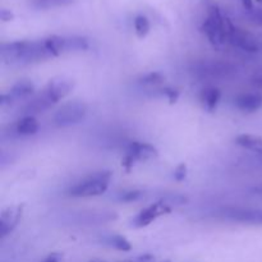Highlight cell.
<instances>
[{
    "label": "cell",
    "instance_id": "34",
    "mask_svg": "<svg viewBox=\"0 0 262 262\" xmlns=\"http://www.w3.org/2000/svg\"><path fill=\"white\" fill-rule=\"evenodd\" d=\"M118 262H135V260H122V261H118Z\"/></svg>",
    "mask_w": 262,
    "mask_h": 262
},
{
    "label": "cell",
    "instance_id": "32",
    "mask_svg": "<svg viewBox=\"0 0 262 262\" xmlns=\"http://www.w3.org/2000/svg\"><path fill=\"white\" fill-rule=\"evenodd\" d=\"M0 18H2L3 20H10L13 19V13L9 12V10L3 9L2 12H0Z\"/></svg>",
    "mask_w": 262,
    "mask_h": 262
},
{
    "label": "cell",
    "instance_id": "12",
    "mask_svg": "<svg viewBox=\"0 0 262 262\" xmlns=\"http://www.w3.org/2000/svg\"><path fill=\"white\" fill-rule=\"evenodd\" d=\"M38 129H40V123L36 119L35 115H25L15 124V132L19 136H23V137L36 135Z\"/></svg>",
    "mask_w": 262,
    "mask_h": 262
},
{
    "label": "cell",
    "instance_id": "33",
    "mask_svg": "<svg viewBox=\"0 0 262 262\" xmlns=\"http://www.w3.org/2000/svg\"><path fill=\"white\" fill-rule=\"evenodd\" d=\"M241 3H242L243 7H245L246 9L248 10V12H251V10L255 9V5H253V0H241Z\"/></svg>",
    "mask_w": 262,
    "mask_h": 262
},
{
    "label": "cell",
    "instance_id": "9",
    "mask_svg": "<svg viewBox=\"0 0 262 262\" xmlns=\"http://www.w3.org/2000/svg\"><path fill=\"white\" fill-rule=\"evenodd\" d=\"M129 156L137 161H148L154 160L159 156V150L154 145L147 142H140V141H135L130 142L127 147V152Z\"/></svg>",
    "mask_w": 262,
    "mask_h": 262
},
{
    "label": "cell",
    "instance_id": "14",
    "mask_svg": "<svg viewBox=\"0 0 262 262\" xmlns=\"http://www.w3.org/2000/svg\"><path fill=\"white\" fill-rule=\"evenodd\" d=\"M229 215L235 222L252 225H262V210H235L234 212Z\"/></svg>",
    "mask_w": 262,
    "mask_h": 262
},
{
    "label": "cell",
    "instance_id": "8",
    "mask_svg": "<svg viewBox=\"0 0 262 262\" xmlns=\"http://www.w3.org/2000/svg\"><path fill=\"white\" fill-rule=\"evenodd\" d=\"M25 205H13L3 210L0 214V237L5 238L22 219Z\"/></svg>",
    "mask_w": 262,
    "mask_h": 262
},
{
    "label": "cell",
    "instance_id": "37",
    "mask_svg": "<svg viewBox=\"0 0 262 262\" xmlns=\"http://www.w3.org/2000/svg\"><path fill=\"white\" fill-rule=\"evenodd\" d=\"M257 72H258V73H260V74H261V76H262V69H258V71H257Z\"/></svg>",
    "mask_w": 262,
    "mask_h": 262
},
{
    "label": "cell",
    "instance_id": "18",
    "mask_svg": "<svg viewBox=\"0 0 262 262\" xmlns=\"http://www.w3.org/2000/svg\"><path fill=\"white\" fill-rule=\"evenodd\" d=\"M105 243L109 247L114 248L117 251H122V252H129L132 250V243L127 239L125 237L120 234H110L105 238Z\"/></svg>",
    "mask_w": 262,
    "mask_h": 262
},
{
    "label": "cell",
    "instance_id": "11",
    "mask_svg": "<svg viewBox=\"0 0 262 262\" xmlns=\"http://www.w3.org/2000/svg\"><path fill=\"white\" fill-rule=\"evenodd\" d=\"M220 99H222V91L216 87H206L200 94V101H201L202 107L209 113H212L216 109Z\"/></svg>",
    "mask_w": 262,
    "mask_h": 262
},
{
    "label": "cell",
    "instance_id": "23",
    "mask_svg": "<svg viewBox=\"0 0 262 262\" xmlns=\"http://www.w3.org/2000/svg\"><path fill=\"white\" fill-rule=\"evenodd\" d=\"M187 173H188V168H187V164L181 163L176 169H174L173 177L177 182H183L187 178Z\"/></svg>",
    "mask_w": 262,
    "mask_h": 262
},
{
    "label": "cell",
    "instance_id": "36",
    "mask_svg": "<svg viewBox=\"0 0 262 262\" xmlns=\"http://www.w3.org/2000/svg\"><path fill=\"white\" fill-rule=\"evenodd\" d=\"M159 262H171L170 260H159Z\"/></svg>",
    "mask_w": 262,
    "mask_h": 262
},
{
    "label": "cell",
    "instance_id": "35",
    "mask_svg": "<svg viewBox=\"0 0 262 262\" xmlns=\"http://www.w3.org/2000/svg\"><path fill=\"white\" fill-rule=\"evenodd\" d=\"M91 262H106V261H104V260H92Z\"/></svg>",
    "mask_w": 262,
    "mask_h": 262
},
{
    "label": "cell",
    "instance_id": "21",
    "mask_svg": "<svg viewBox=\"0 0 262 262\" xmlns=\"http://www.w3.org/2000/svg\"><path fill=\"white\" fill-rule=\"evenodd\" d=\"M165 81V76L160 72H150V73L145 74L141 77L140 82L146 86H158V84L164 83Z\"/></svg>",
    "mask_w": 262,
    "mask_h": 262
},
{
    "label": "cell",
    "instance_id": "25",
    "mask_svg": "<svg viewBox=\"0 0 262 262\" xmlns=\"http://www.w3.org/2000/svg\"><path fill=\"white\" fill-rule=\"evenodd\" d=\"M71 0H36V5L38 8H50L55 5H64Z\"/></svg>",
    "mask_w": 262,
    "mask_h": 262
},
{
    "label": "cell",
    "instance_id": "6",
    "mask_svg": "<svg viewBox=\"0 0 262 262\" xmlns=\"http://www.w3.org/2000/svg\"><path fill=\"white\" fill-rule=\"evenodd\" d=\"M74 86H76V83H74L73 79L67 78V77H58V78L51 79L43 91L46 92V95L50 97L54 104H58L59 101L66 99L71 94Z\"/></svg>",
    "mask_w": 262,
    "mask_h": 262
},
{
    "label": "cell",
    "instance_id": "10",
    "mask_svg": "<svg viewBox=\"0 0 262 262\" xmlns=\"http://www.w3.org/2000/svg\"><path fill=\"white\" fill-rule=\"evenodd\" d=\"M235 106L243 113H256L262 109V94L258 91L242 92L235 97Z\"/></svg>",
    "mask_w": 262,
    "mask_h": 262
},
{
    "label": "cell",
    "instance_id": "15",
    "mask_svg": "<svg viewBox=\"0 0 262 262\" xmlns=\"http://www.w3.org/2000/svg\"><path fill=\"white\" fill-rule=\"evenodd\" d=\"M234 142L246 150L262 154V137L256 135H239L235 137Z\"/></svg>",
    "mask_w": 262,
    "mask_h": 262
},
{
    "label": "cell",
    "instance_id": "19",
    "mask_svg": "<svg viewBox=\"0 0 262 262\" xmlns=\"http://www.w3.org/2000/svg\"><path fill=\"white\" fill-rule=\"evenodd\" d=\"M90 48V42L82 36L67 37V51H86Z\"/></svg>",
    "mask_w": 262,
    "mask_h": 262
},
{
    "label": "cell",
    "instance_id": "22",
    "mask_svg": "<svg viewBox=\"0 0 262 262\" xmlns=\"http://www.w3.org/2000/svg\"><path fill=\"white\" fill-rule=\"evenodd\" d=\"M143 196V192L142 191H127V192H123L122 194L119 196V201L122 202H133V201H137L140 200L141 197Z\"/></svg>",
    "mask_w": 262,
    "mask_h": 262
},
{
    "label": "cell",
    "instance_id": "13",
    "mask_svg": "<svg viewBox=\"0 0 262 262\" xmlns=\"http://www.w3.org/2000/svg\"><path fill=\"white\" fill-rule=\"evenodd\" d=\"M54 105V102L51 101L50 97L46 95V92L43 91L42 94L38 95L37 97H35L33 100H31L25 107V113L26 115H33V114H38V113H42L45 110L50 109L51 106Z\"/></svg>",
    "mask_w": 262,
    "mask_h": 262
},
{
    "label": "cell",
    "instance_id": "26",
    "mask_svg": "<svg viewBox=\"0 0 262 262\" xmlns=\"http://www.w3.org/2000/svg\"><path fill=\"white\" fill-rule=\"evenodd\" d=\"M164 95L168 97V100L170 104H176V102L178 101L181 92L176 89H164Z\"/></svg>",
    "mask_w": 262,
    "mask_h": 262
},
{
    "label": "cell",
    "instance_id": "27",
    "mask_svg": "<svg viewBox=\"0 0 262 262\" xmlns=\"http://www.w3.org/2000/svg\"><path fill=\"white\" fill-rule=\"evenodd\" d=\"M135 164H136V160L132 158V156L128 155V154H125L124 158L122 159V166L127 171H130V169L133 168V165H135Z\"/></svg>",
    "mask_w": 262,
    "mask_h": 262
},
{
    "label": "cell",
    "instance_id": "4",
    "mask_svg": "<svg viewBox=\"0 0 262 262\" xmlns=\"http://www.w3.org/2000/svg\"><path fill=\"white\" fill-rule=\"evenodd\" d=\"M28 41H13L2 43L0 46V59L8 66H25L26 53Z\"/></svg>",
    "mask_w": 262,
    "mask_h": 262
},
{
    "label": "cell",
    "instance_id": "17",
    "mask_svg": "<svg viewBox=\"0 0 262 262\" xmlns=\"http://www.w3.org/2000/svg\"><path fill=\"white\" fill-rule=\"evenodd\" d=\"M43 43L53 56H59L63 53H67V37L58 35L49 36L43 38Z\"/></svg>",
    "mask_w": 262,
    "mask_h": 262
},
{
    "label": "cell",
    "instance_id": "2",
    "mask_svg": "<svg viewBox=\"0 0 262 262\" xmlns=\"http://www.w3.org/2000/svg\"><path fill=\"white\" fill-rule=\"evenodd\" d=\"M112 177L113 174L110 170H101L90 174L89 177L74 184L68 191V194L71 197H77V199L100 196L107 191Z\"/></svg>",
    "mask_w": 262,
    "mask_h": 262
},
{
    "label": "cell",
    "instance_id": "31",
    "mask_svg": "<svg viewBox=\"0 0 262 262\" xmlns=\"http://www.w3.org/2000/svg\"><path fill=\"white\" fill-rule=\"evenodd\" d=\"M42 262H61V255H59V253H51Z\"/></svg>",
    "mask_w": 262,
    "mask_h": 262
},
{
    "label": "cell",
    "instance_id": "24",
    "mask_svg": "<svg viewBox=\"0 0 262 262\" xmlns=\"http://www.w3.org/2000/svg\"><path fill=\"white\" fill-rule=\"evenodd\" d=\"M163 202H165L168 206H182V205L188 204V199L184 196H169L168 199H164Z\"/></svg>",
    "mask_w": 262,
    "mask_h": 262
},
{
    "label": "cell",
    "instance_id": "20",
    "mask_svg": "<svg viewBox=\"0 0 262 262\" xmlns=\"http://www.w3.org/2000/svg\"><path fill=\"white\" fill-rule=\"evenodd\" d=\"M151 30V25H150V20L147 19L146 15H137L135 18V32L136 35L138 36L140 38L146 37L148 35Z\"/></svg>",
    "mask_w": 262,
    "mask_h": 262
},
{
    "label": "cell",
    "instance_id": "3",
    "mask_svg": "<svg viewBox=\"0 0 262 262\" xmlns=\"http://www.w3.org/2000/svg\"><path fill=\"white\" fill-rule=\"evenodd\" d=\"M87 112H89V107L86 102L81 100H73V101L61 105V107H59L54 114L53 120L58 127H71V125L81 123L86 118Z\"/></svg>",
    "mask_w": 262,
    "mask_h": 262
},
{
    "label": "cell",
    "instance_id": "16",
    "mask_svg": "<svg viewBox=\"0 0 262 262\" xmlns=\"http://www.w3.org/2000/svg\"><path fill=\"white\" fill-rule=\"evenodd\" d=\"M35 92V84L30 79H19L17 83L13 84L9 94L14 100L18 99H27Z\"/></svg>",
    "mask_w": 262,
    "mask_h": 262
},
{
    "label": "cell",
    "instance_id": "29",
    "mask_svg": "<svg viewBox=\"0 0 262 262\" xmlns=\"http://www.w3.org/2000/svg\"><path fill=\"white\" fill-rule=\"evenodd\" d=\"M248 13H250V17L252 18L255 22L261 23L262 25V9H257V8H255V9L251 10V12Z\"/></svg>",
    "mask_w": 262,
    "mask_h": 262
},
{
    "label": "cell",
    "instance_id": "5",
    "mask_svg": "<svg viewBox=\"0 0 262 262\" xmlns=\"http://www.w3.org/2000/svg\"><path fill=\"white\" fill-rule=\"evenodd\" d=\"M228 42L234 45L235 48H239L247 53H257L260 50V41L257 40L253 33L243 30V28L235 27L230 32Z\"/></svg>",
    "mask_w": 262,
    "mask_h": 262
},
{
    "label": "cell",
    "instance_id": "28",
    "mask_svg": "<svg viewBox=\"0 0 262 262\" xmlns=\"http://www.w3.org/2000/svg\"><path fill=\"white\" fill-rule=\"evenodd\" d=\"M135 262H159V260L151 253H145V255H141L135 258Z\"/></svg>",
    "mask_w": 262,
    "mask_h": 262
},
{
    "label": "cell",
    "instance_id": "1",
    "mask_svg": "<svg viewBox=\"0 0 262 262\" xmlns=\"http://www.w3.org/2000/svg\"><path fill=\"white\" fill-rule=\"evenodd\" d=\"M233 28H234V25L232 20L225 17L216 5H212L209 9L207 18L202 23L201 30L214 48L222 49L228 42Z\"/></svg>",
    "mask_w": 262,
    "mask_h": 262
},
{
    "label": "cell",
    "instance_id": "7",
    "mask_svg": "<svg viewBox=\"0 0 262 262\" xmlns=\"http://www.w3.org/2000/svg\"><path fill=\"white\" fill-rule=\"evenodd\" d=\"M170 211L171 207L168 206L165 202H156V204H152L148 207H146V209H143L142 211L135 217L133 225H135L136 228H145L147 227V225H150L152 222H155L159 216L169 214Z\"/></svg>",
    "mask_w": 262,
    "mask_h": 262
},
{
    "label": "cell",
    "instance_id": "30",
    "mask_svg": "<svg viewBox=\"0 0 262 262\" xmlns=\"http://www.w3.org/2000/svg\"><path fill=\"white\" fill-rule=\"evenodd\" d=\"M252 83L255 84V87L258 90V92H261L262 94V76L258 73V72H256V73L253 74Z\"/></svg>",
    "mask_w": 262,
    "mask_h": 262
}]
</instances>
